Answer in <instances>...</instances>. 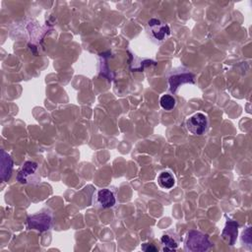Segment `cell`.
Returning a JSON list of instances; mask_svg holds the SVG:
<instances>
[{"instance_id":"obj_1","label":"cell","mask_w":252,"mask_h":252,"mask_svg":"<svg viewBox=\"0 0 252 252\" xmlns=\"http://www.w3.org/2000/svg\"><path fill=\"white\" fill-rule=\"evenodd\" d=\"M212 243L207 234L198 231H190L187 233L184 248L191 252H204L211 248Z\"/></svg>"},{"instance_id":"obj_2","label":"cell","mask_w":252,"mask_h":252,"mask_svg":"<svg viewBox=\"0 0 252 252\" xmlns=\"http://www.w3.org/2000/svg\"><path fill=\"white\" fill-rule=\"evenodd\" d=\"M53 226V216L49 213H38L30 216L27 220V227L30 230L43 233Z\"/></svg>"},{"instance_id":"obj_3","label":"cell","mask_w":252,"mask_h":252,"mask_svg":"<svg viewBox=\"0 0 252 252\" xmlns=\"http://www.w3.org/2000/svg\"><path fill=\"white\" fill-rule=\"evenodd\" d=\"M186 129L193 135H203L208 128V117L201 113H197L191 116L186 120Z\"/></svg>"},{"instance_id":"obj_4","label":"cell","mask_w":252,"mask_h":252,"mask_svg":"<svg viewBox=\"0 0 252 252\" xmlns=\"http://www.w3.org/2000/svg\"><path fill=\"white\" fill-rule=\"evenodd\" d=\"M39 169V166L35 162H26L20 172L18 173L17 179L20 183L27 184V183H32L37 179V171Z\"/></svg>"},{"instance_id":"obj_5","label":"cell","mask_w":252,"mask_h":252,"mask_svg":"<svg viewBox=\"0 0 252 252\" xmlns=\"http://www.w3.org/2000/svg\"><path fill=\"white\" fill-rule=\"evenodd\" d=\"M148 27L150 29L151 35L158 40H164L171 35V29L169 25L161 22L157 19H151L148 22Z\"/></svg>"},{"instance_id":"obj_6","label":"cell","mask_w":252,"mask_h":252,"mask_svg":"<svg viewBox=\"0 0 252 252\" xmlns=\"http://www.w3.org/2000/svg\"><path fill=\"white\" fill-rule=\"evenodd\" d=\"M195 76L192 73H179L172 75L169 79L170 83V90L172 93H175L177 89L184 84H194L195 83Z\"/></svg>"},{"instance_id":"obj_7","label":"cell","mask_w":252,"mask_h":252,"mask_svg":"<svg viewBox=\"0 0 252 252\" xmlns=\"http://www.w3.org/2000/svg\"><path fill=\"white\" fill-rule=\"evenodd\" d=\"M97 203L104 209L114 207L116 203V199L114 192L108 188L100 189L97 192Z\"/></svg>"},{"instance_id":"obj_8","label":"cell","mask_w":252,"mask_h":252,"mask_svg":"<svg viewBox=\"0 0 252 252\" xmlns=\"http://www.w3.org/2000/svg\"><path fill=\"white\" fill-rule=\"evenodd\" d=\"M12 170L13 161L11 157L4 150H1V179L3 181H7L10 179L12 175Z\"/></svg>"},{"instance_id":"obj_9","label":"cell","mask_w":252,"mask_h":252,"mask_svg":"<svg viewBox=\"0 0 252 252\" xmlns=\"http://www.w3.org/2000/svg\"><path fill=\"white\" fill-rule=\"evenodd\" d=\"M238 224L236 222L233 221H229L226 225L225 230L223 231L222 236L225 240H227L229 242V244L233 245L237 236V233H238Z\"/></svg>"},{"instance_id":"obj_10","label":"cell","mask_w":252,"mask_h":252,"mask_svg":"<svg viewBox=\"0 0 252 252\" xmlns=\"http://www.w3.org/2000/svg\"><path fill=\"white\" fill-rule=\"evenodd\" d=\"M158 183L164 189H172L175 185V178L171 173L163 172L158 176Z\"/></svg>"},{"instance_id":"obj_11","label":"cell","mask_w":252,"mask_h":252,"mask_svg":"<svg viewBox=\"0 0 252 252\" xmlns=\"http://www.w3.org/2000/svg\"><path fill=\"white\" fill-rule=\"evenodd\" d=\"M160 104L165 111H172L176 106V99L171 95H164L160 99Z\"/></svg>"},{"instance_id":"obj_12","label":"cell","mask_w":252,"mask_h":252,"mask_svg":"<svg viewBox=\"0 0 252 252\" xmlns=\"http://www.w3.org/2000/svg\"><path fill=\"white\" fill-rule=\"evenodd\" d=\"M161 242H162V244L164 246L163 247L164 251H174L177 248L176 241L173 237H171V236H169L167 234L162 236Z\"/></svg>"},{"instance_id":"obj_13","label":"cell","mask_w":252,"mask_h":252,"mask_svg":"<svg viewBox=\"0 0 252 252\" xmlns=\"http://www.w3.org/2000/svg\"><path fill=\"white\" fill-rule=\"evenodd\" d=\"M241 240L244 241V244H247V245H251V228H247L243 233H242V237H241Z\"/></svg>"},{"instance_id":"obj_14","label":"cell","mask_w":252,"mask_h":252,"mask_svg":"<svg viewBox=\"0 0 252 252\" xmlns=\"http://www.w3.org/2000/svg\"><path fill=\"white\" fill-rule=\"evenodd\" d=\"M142 249L146 252L149 251H158V248L156 246H154L153 244H149V243H144L142 244Z\"/></svg>"}]
</instances>
